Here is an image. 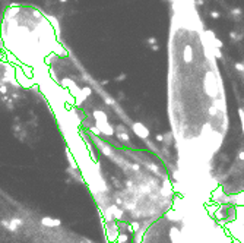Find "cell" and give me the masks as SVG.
Listing matches in <instances>:
<instances>
[{"label":"cell","instance_id":"obj_1","mask_svg":"<svg viewBox=\"0 0 244 243\" xmlns=\"http://www.w3.org/2000/svg\"><path fill=\"white\" fill-rule=\"evenodd\" d=\"M133 130H134V134L138 135L139 138H148L149 136V130H148V128L145 126L143 123H140V122H136V123H133Z\"/></svg>","mask_w":244,"mask_h":243},{"label":"cell","instance_id":"obj_2","mask_svg":"<svg viewBox=\"0 0 244 243\" xmlns=\"http://www.w3.org/2000/svg\"><path fill=\"white\" fill-rule=\"evenodd\" d=\"M96 126L100 128L101 134L107 135V136H111V135L114 134V129L111 124H108V122H96Z\"/></svg>","mask_w":244,"mask_h":243},{"label":"cell","instance_id":"obj_3","mask_svg":"<svg viewBox=\"0 0 244 243\" xmlns=\"http://www.w3.org/2000/svg\"><path fill=\"white\" fill-rule=\"evenodd\" d=\"M205 35H208L206 38L209 40V41H211V46H209V47H212V46H214V47H219V48H221L222 46H224V43H222V41H221L219 38H216V37H215V34L212 32V31H206Z\"/></svg>","mask_w":244,"mask_h":243},{"label":"cell","instance_id":"obj_4","mask_svg":"<svg viewBox=\"0 0 244 243\" xmlns=\"http://www.w3.org/2000/svg\"><path fill=\"white\" fill-rule=\"evenodd\" d=\"M94 119L95 122H108V117L104 111H101V110H95L94 111Z\"/></svg>","mask_w":244,"mask_h":243},{"label":"cell","instance_id":"obj_5","mask_svg":"<svg viewBox=\"0 0 244 243\" xmlns=\"http://www.w3.org/2000/svg\"><path fill=\"white\" fill-rule=\"evenodd\" d=\"M184 62L186 63H189V62H191V59H193V53H191V47L190 46H187L186 48H184Z\"/></svg>","mask_w":244,"mask_h":243},{"label":"cell","instance_id":"obj_6","mask_svg":"<svg viewBox=\"0 0 244 243\" xmlns=\"http://www.w3.org/2000/svg\"><path fill=\"white\" fill-rule=\"evenodd\" d=\"M48 18V21L51 22V25L54 27V29H56V35H59L60 34V29H59V22H57V19L54 18V16H47Z\"/></svg>","mask_w":244,"mask_h":243},{"label":"cell","instance_id":"obj_7","mask_svg":"<svg viewBox=\"0 0 244 243\" xmlns=\"http://www.w3.org/2000/svg\"><path fill=\"white\" fill-rule=\"evenodd\" d=\"M209 50L212 51V54H214V57H216V59H221L222 57V53H221V50H219V47H209Z\"/></svg>","mask_w":244,"mask_h":243},{"label":"cell","instance_id":"obj_8","mask_svg":"<svg viewBox=\"0 0 244 243\" xmlns=\"http://www.w3.org/2000/svg\"><path fill=\"white\" fill-rule=\"evenodd\" d=\"M91 94H92V90L89 86H83V88H82V95L85 97V98H88Z\"/></svg>","mask_w":244,"mask_h":243},{"label":"cell","instance_id":"obj_9","mask_svg":"<svg viewBox=\"0 0 244 243\" xmlns=\"http://www.w3.org/2000/svg\"><path fill=\"white\" fill-rule=\"evenodd\" d=\"M119 138L121 139V141H124V142H129V135L126 134V132H120V134H119Z\"/></svg>","mask_w":244,"mask_h":243},{"label":"cell","instance_id":"obj_10","mask_svg":"<svg viewBox=\"0 0 244 243\" xmlns=\"http://www.w3.org/2000/svg\"><path fill=\"white\" fill-rule=\"evenodd\" d=\"M238 116L241 119V124H243V132H244V110L243 109H238Z\"/></svg>","mask_w":244,"mask_h":243},{"label":"cell","instance_id":"obj_11","mask_svg":"<svg viewBox=\"0 0 244 243\" xmlns=\"http://www.w3.org/2000/svg\"><path fill=\"white\" fill-rule=\"evenodd\" d=\"M126 76H127L126 73H120L119 76L115 78V82H121V81H124V79H126Z\"/></svg>","mask_w":244,"mask_h":243},{"label":"cell","instance_id":"obj_12","mask_svg":"<svg viewBox=\"0 0 244 243\" xmlns=\"http://www.w3.org/2000/svg\"><path fill=\"white\" fill-rule=\"evenodd\" d=\"M235 69L240 72H244V63H235Z\"/></svg>","mask_w":244,"mask_h":243},{"label":"cell","instance_id":"obj_13","mask_svg":"<svg viewBox=\"0 0 244 243\" xmlns=\"http://www.w3.org/2000/svg\"><path fill=\"white\" fill-rule=\"evenodd\" d=\"M211 16L214 18V19H218V18L221 16V13H219V12H216V10H212V12H211Z\"/></svg>","mask_w":244,"mask_h":243},{"label":"cell","instance_id":"obj_14","mask_svg":"<svg viewBox=\"0 0 244 243\" xmlns=\"http://www.w3.org/2000/svg\"><path fill=\"white\" fill-rule=\"evenodd\" d=\"M106 103L108 105H113V104H114V100H113V98H110V97H106Z\"/></svg>","mask_w":244,"mask_h":243},{"label":"cell","instance_id":"obj_15","mask_svg":"<svg viewBox=\"0 0 244 243\" xmlns=\"http://www.w3.org/2000/svg\"><path fill=\"white\" fill-rule=\"evenodd\" d=\"M102 151H104L106 155H110V154H111V151H110V148H108V147H102Z\"/></svg>","mask_w":244,"mask_h":243},{"label":"cell","instance_id":"obj_16","mask_svg":"<svg viewBox=\"0 0 244 243\" xmlns=\"http://www.w3.org/2000/svg\"><path fill=\"white\" fill-rule=\"evenodd\" d=\"M148 43L149 44H155V43H157V38H155V37H151V38L148 40Z\"/></svg>","mask_w":244,"mask_h":243},{"label":"cell","instance_id":"obj_17","mask_svg":"<svg viewBox=\"0 0 244 243\" xmlns=\"http://www.w3.org/2000/svg\"><path fill=\"white\" fill-rule=\"evenodd\" d=\"M230 35H231V38H232V40H238V37H237V32H234V31H232Z\"/></svg>","mask_w":244,"mask_h":243},{"label":"cell","instance_id":"obj_18","mask_svg":"<svg viewBox=\"0 0 244 243\" xmlns=\"http://www.w3.org/2000/svg\"><path fill=\"white\" fill-rule=\"evenodd\" d=\"M232 15H241V9H232Z\"/></svg>","mask_w":244,"mask_h":243},{"label":"cell","instance_id":"obj_19","mask_svg":"<svg viewBox=\"0 0 244 243\" xmlns=\"http://www.w3.org/2000/svg\"><path fill=\"white\" fill-rule=\"evenodd\" d=\"M151 48H152V51H158V50H159V46H157V44H153V46H152Z\"/></svg>","mask_w":244,"mask_h":243},{"label":"cell","instance_id":"obj_20","mask_svg":"<svg viewBox=\"0 0 244 243\" xmlns=\"http://www.w3.org/2000/svg\"><path fill=\"white\" fill-rule=\"evenodd\" d=\"M157 141L162 142V141H164V136H162V135H157Z\"/></svg>","mask_w":244,"mask_h":243},{"label":"cell","instance_id":"obj_21","mask_svg":"<svg viewBox=\"0 0 244 243\" xmlns=\"http://www.w3.org/2000/svg\"><path fill=\"white\" fill-rule=\"evenodd\" d=\"M0 91H2V94L5 95V94H6V91H7V90H6V86H5V85H2V88H0Z\"/></svg>","mask_w":244,"mask_h":243},{"label":"cell","instance_id":"obj_22","mask_svg":"<svg viewBox=\"0 0 244 243\" xmlns=\"http://www.w3.org/2000/svg\"><path fill=\"white\" fill-rule=\"evenodd\" d=\"M196 3H197V5H199V6H202V5H203V3H205V0H196Z\"/></svg>","mask_w":244,"mask_h":243},{"label":"cell","instance_id":"obj_23","mask_svg":"<svg viewBox=\"0 0 244 243\" xmlns=\"http://www.w3.org/2000/svg\"><path fill=\"white\" fill-rule=\"evenodd\" d=\"M240 158H241V160H244V153H240V155H238Z\"/></svg>","mask_w":244,"mask_h":243},{"label":"cell","instance_id":"obj_24","mask_svg":"<svg viewBox=\"0 0 244 243\" xmlns=\"http://www.w3.org/2000/svg\"><path fill=\"white\" fill-rule=\"evenodd\" d=\"M59 2H60V3H66L67 0H59Z\"/></svg>","mask_w":244,"mask_h":243}]
</instances>
